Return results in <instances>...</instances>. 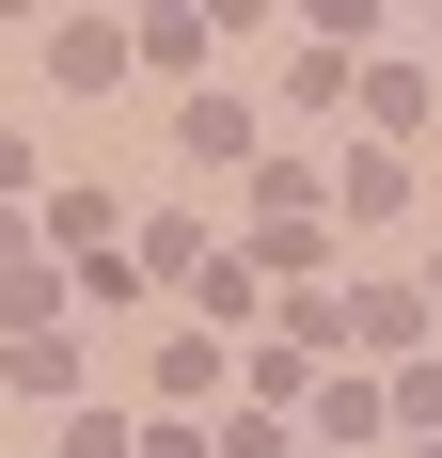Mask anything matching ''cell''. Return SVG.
<instances>
[{"mask_svg":"<svg viewBox=\"0 0 442 458\" xmlns=\"http://www.w3.org/2000/svg\"><path fill=\"white\" fill-rule=\"evenodd\" d=\"M142 458H206V411H174V427H142Z\"/></svg>","mask_w":442,"mask_h":458,"instance_id":"cell-20","label":"cell"},{"mask_svg":"<svg viewBox=\"0 0 442 458\" xmlns=\"http://www.w3.org/2000/svg\"><path fill=\"white\" fill-rule=\"evenodd\" d=\"M64 458H142V427H127V411H95V395H80V411H64Z\"/></svg>","mask_w":442,"mask_h":458,"instance_id":"cell-17","label":"cell"},{"mask_svg":"<svg viewBox=\"0 0 442 458\" xmlns=\"http://www.w3.org/2000/svg\"><path fill=\"white\" fill-rule=\"evenodd\" d=\"M363 95V127H427V111H442V80H411V64H379V80H348Z\"/></svg>","mask_w":442,"mask_h":458,"instance_id":"cell-12","label":"cell"},{"mask_svg":"<svg viewBox=\"0 0 442 458\" xmlns=\"http://www.w3.org/2000/svg\"><path fill=\"white\" fill-rule=\"evenodd\" d=\"M253 284H268L253 253H206V269H190V317H206V332H237V317H253Z\"/></svg>","mask_w":442,"mask_h":458,"instance_id":"cell-9","label":"cell"},{"mask_svg":"<svg viewBox=\"0 0 442 458\" xmlns=\"http://www.w3.org/2000/svg\"><path fill=\"white\" fill-rule=\"evenodd\" d=\"M190 16H206V32H253V16H268V0H190Z\"/></svg>","mask_w":442,"mask_h":458,"instance_id":"cell-22","label":"cell"},{"mask_svg":"<svg viewBox=\"0 0 442 458\" xmlns=\"http://www.w3.org/2000/svg\"><path fill=\"white\" fill-rule=\"evenodd\" d=\"M142 284H158V269H142V253H80V301H95V317H127Z\"/></svg>","mask_w":442,"mask_h":458,"instance_id":"cell-15","label":"cell"},{"mask_svg":"<svg viewBox=\"0 0 442 458\" xmlns=\"http://www.w3.org/2000/svg\"><path fill=\"white\" fill-rule=\"evenodd\" d=\"M206 458H301V427H285V411H221V443Z\"/></svg>","mask_w":442,"mask_h":458,"instance_id":"cell-16","label":"cell"},{"mask_svg":"<svg viewBox=\"0 0 442 458\" xmlns=\"http://www.w3.org/2000/svg\"><path fill=\"white\" fill-rule=\"evenodd\" d=\"M301 32H316V47H363V32H379V0H301Z\"/></svg>","mask_w":442,"mask_h":458,"instance_id":"cell-19","label":"cell"},{"mask_svg":"<svg viewBox=\"0 0 442 458\" xmlns=\"http://www.w3.org/2000/svg\"><path fill=\"white\" fill-rule=\"evenodd\" d=\"M0 364H16V395H64V379H80V348H64V332H0Z\"/></svg>","mask_w":442,"mask_h":458,"instance_id":"cell-13","label":"cell"},{"mask_svg":"<svg viewBox=\"0 0 442 458\" xmlns=\"http://www.w3.org/2000/svg\"><path fill=\"white\" fill-rule=\"evenodd\" d=\"M174 142L206 158V174H237V158H268V127H253V95H221V80H190V111H174Z\"/></svg>","mask_w":442,"mask_h":458,"instance_id":"cell-2","label":"cell"},{"mask_svg":"<svg viewBox=\"0 0 442 458\" xmlns=\"http://www.w3.org/2000/svg\"><path fill=\"white\" fill-rule=\"evenodd\" d=\"M411 458H442V427H411Z\"/></svg>","mask_w":442,"mask_h":458,"instance_id":"cell-24","label":"cell"},{"mask_svg":"<svg viewBox=\"0 0 442 458\" xmlns=\"http://www.w3.org/2000/svg\"><path fill=\"white\" fill-rule=\"evenodd\" d=\"M427 284H348V348H427Z\"/></svg>","mask_w":442,"mask_h":458,"instance_id":"cell-5","label":"cell"},{"mask_svg":"<svg viewBox=\"0 0 442 458\" xmlns=\"http://www.w3.org/2000/svg\"><path fill=\"white\" fill-rule=\"evenodd\" d=\"M395 427H442V348H395Z\"/></svg>","mask_w":442,"mask_h":458,"instance_id":"cell-18","label":"cell"},{"mask_svg":"<svg viewBox=\"0 0 442 458\" xmlns=\"http://www.w3.org/2000/svg\"><path fill=\"white\" fill-rule=\"evenodd\" d=\"M301 379H316V348H301V332H268V348H253V411H301Z\"/></svg>","mask_w":442,"mask_h":458,"instance_id":"cell-14","label":"cell"},{"mask_svg":"<svg viewBox=\"0 0 442 458\" xmlns=\"http://www.w3.org/2000/svg\"><path fill=\"white\" fill-rule=\"evenodd\" d=\"M301 458H332V443H301Z\"/></svg>","mask_w":442,"mask_h":458,"instance_id":"cell-26","label":"cell"},{"mask_svg":"<svg viewBox=\"0 0 442 458\" xmlns=\"http://www.w3.org/2000/svg\"><path fill=\"white\" fill-rule=\"evenodd\" d=\"M206 253H221V237L190 222V206H158V222H142V269H158V284H190V269H206Z\"/></svg>","mask_w":442,"mask_h":458,"instance_id":"cell-11","label":"cell"},{"mask_svg":"<svg viewBox=\"0 0 442 458\" xmlns=\"http://www.w3.org/2000/svg\"><path fill=\"white\" fill-rule=\"evenodd\" d=\"M32 222H47V253L80 269V253H111V237H127V206H111V190H47Z\"/></svg>","mask_w":442,"mask_h":458,"instance_id":"cell-6","label":"cell"},{"mask_svg":"<svg viewBox=\"0 0 442 458\" xmlns=\"http://www.w3.org/2000/svg\"><path fill=\"white\" fill-rule=\"evenodd\" d=\"M348 80H363V47H316V32H301V64H285V111H348Z\"/></svg>","mask_w":442,"mask_h":458,"instance_id":"cell-8","label":"cell"},{"mask_svg":"<svg viewBox=\"0 0 442 458\" xmlns=\"http://www.w3.org/2000/svg\"><path fill=\"white\" fill-rule=\"evenodd\" d=\"M301 427H316L332 458H363L379 427H395V379H363V364H316V379H301Z\"/></svg>","mask_w":442,"mask_h":458,"instance_id":"cell-1","label":"cell"},{"mask_svg":"<svg viewBox=\"0 0 442 458\" xmlns=\"http://www.w3.org/2000/svg\"><path fill=\"white\" fill-rule=\"evenodd\" d=\"M127 47H142V64H174V80H206V47H221V32L190 16V0H142V32H127Z\"/></svg>","mask_w":442,"mask_h":458,"instance_id":"cell-7","label":"cell"},{"mask_svg":"<svg viewBox=\"0 0 442 458\" xmlns=\"http://www.w3.org/2000/svg\"><path fill=\"white\" fill-rule=\"evenodd\" d=\"M427 317H442V269H427Z\"/></svg>","mask_w":442,"mask_h":458,"instance_id":"cell-25","label":"cell"},{"mask_svg":"<svg viewBox=\"0 0 442 458\" xmlns=\"http://www.w3.org/2000/svg\"><path fill=\"white\" fill-rule=\"evenodd\" d=\"M158 395H174V411H221V332H174V348H158Z\"/></svg>","mask_w":442,"mask_h":458,"instance_id":"cell-10","label":"cell"},{"mask_svg":"<svg viewBox=\"0 0 442 458\" xmlns=\"http://www.w3.org/2000/svg\"><path fill=\"white\" fill-rule=\"evenodd\" d=\"M0 190H32V142H16V127H0Z\"/></svg>","mask_w":442,"mask_h":458,"instance_id":"cell-23","label":"cell"},{"mask_svg":"<svg viewBox=\"0 0 442 458\" xmlns=\"http://www.w3.org/2000/svg\"><path fill=\"white\" fill-rule=\"evenodd\" d=\"M32 253H47V222H16V206H0V269H32Z\"/></svg>","mask_w":442,"mask_h":458,"instance_id":"cell-21","label":"cell"},{"mask_svg":"<svg viewBox=\"0 0 442 458\" xmlns=\"http://www.w3.org/2000/svg\"><path fill=\"white\" fill-rule=\"evenodd\" d=\"M127 64H142V47L111 32V0H80V16L47 32V80H80V95H111V80H127Z\"/></svg>","mask_w":442,"mask_h":458,"instance_id":"cell-3","label":"cell"},{"mask_svg":"<svg viewBox=\"0 0 442 458\" xmlns=\"http://www.w3.org/2000/svg\"><path fill=\"white\" fill-rule=\"evenodd\" d=\"M395 206H411V158H395V142L332 158V222H395Z\"/></svg>","mask_w":442,"mask_h":458,"instance_id":"cell-4","label":"cell"}]
</instances>
